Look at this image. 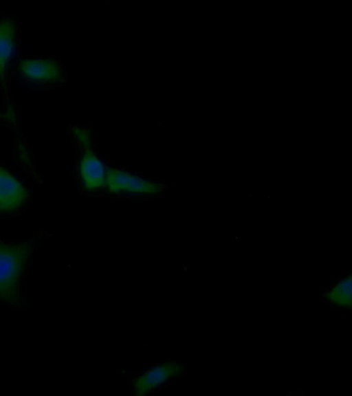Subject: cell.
Segmentation results:
<instances>
[{
    "label": "cell",
    "instance_id": "277c9868",
    "mask_svg": "<svg viewBox=\"0 0 352 396\" xmlns=\"http://www.w3.org/2000/svg\"><path fill=\"white\" fill-rule=\"evenodd\" d=\"M183 367L179 362L159 363L138 374L132 379V390L135 395H143L155 390L182 374Z\"/></svg>",
    "mask_w": 352,
    "mask_h": 396
},
{
    "label": "cell",
    "instance_id": "52a82bcc",
    "mask_svg": "<svg viewBox=\"0 0 352 396\" xmlns=\"http://www.w3.org/2000/svg\"><path fill=\"white\" fill-rule=\"evenodd\" d=\"M79 144L85 148L80 173L86 188L91 190L101 187L105 183L106 176L102 163L90 149L91 142Z\"/></svg>",
    "mask_w": 352,
    "mask_h": 396
},
{
    "label": "cell",
    "instance_id": "6da1fadb",
    "mask_svg": "<svg viewBox=\"0 0 352 396\" xmlns=\"http://www.w3.org/2000/svg\"><path fill=\"white\" fill-rule=\"evenodd\" d=\"M37 240L34 237L17 244L0 241V300L14 308L23 307V276Z\"/></svg>",
    "mask_w": 352,
    "mask_h": 396
},
{
    "label": "cell",
    "instance_id": "ba28073f",
    "mask_svg": "<svg viewBox=\"0 0 352 396\" xmlns=\"http://www.w3.org/2000/svg\"><path fill=\"white\" fill-rule=\"evenodd\" d=\"M327 303L338 308H351V277L344 276L327 290L324 296Z\"/></svg>",
    "mask_w": 352,
    "mask_h": 396
},
{
    "label": "cell",
    "instance_id": "5b68a950",
    "mask_svg": "<svg viewBox=\"0 0 352 396\" xmlns=\"http://www.w3.org/2000/svg\"><path fill=\"white\" fill-rule=\"evenodd\" d=\"M112 192L157 193L162 190L158 184L143 179L125 171L110 168L106 173L105 183Z\"/></svg>",
    "mask_w": 352,
    "mask_h": 396
},
{
    "label": "cell",
    "instance_id": "3957f363",
    "mask_svg": "<svg viewBox=\"0 0 352 396\" xmlns=\"http://www.w3.org/2000/svg\"><path fill=\"white\" fill-rule=\"evenodd\" d=\"M12 78L21 87L47 91L65 85L67 72L61 59L54 55H21Z\"/></svg>",
    "mask_w": 352,
    "mask_h": 396
},
{
    "label": "cell",
    "instance_id": "7a4b0ae2",
    "mask_svg": "<svg viewBox=\"0 0 352 396\" xmlns=\"http://www.w3.org/2000/svg\"><path fill=\"white\" fill-rule=\"evenodd\" d=\"M21 49L22 26L19 19L10 14L0 15V96L3 111L11 118L15 116L11 82Z\"/></svg>",
    "mask_w": 352,
    "mask_h": 396
},
{
    "label": "cell",
    "instance_id": "8992f818",
    "mask_svg": "<svg viewBox=\"0 0 352 396\" xmlns=\"http://www.w3.org/2000/svg\"><path fill=\"white\" fill-rule=\"evenodd\" d=\"M28 192L23 186L0 167V210L11 211L24 203Z\"/></svg>",
    "mask_w": 352,
    "mask_h": 396
}]
</instances>
